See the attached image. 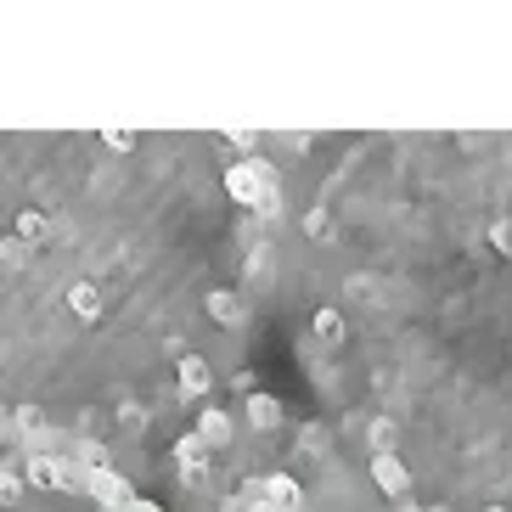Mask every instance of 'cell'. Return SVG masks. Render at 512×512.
<instances>
[{
    "mask_svg": "<svg viewBox=\"0 0 512 512\" xmlns=\"http://www.w3.org/2000/svg\"><path fill=\"white\" fill-rule=\"evenodd\" d=\"M490 512H501V507H490Z\"/></svg>",
    "mask_w": 512,
    "mask_h": 512,
    "instance_id": "20",
    "label": "cell"
},
{
    "mask_svg": "<svg viewBox=\"0 0 512 512\" xmlns=\"http://www.w3.org/2000/svg\"><path fill=\"white\" fill-rule=\"evenodd\" d=\"M209 316L226 321V327H237V321H242V299H237V293H209Z\"/></svg>",
    "mask_w": 512,
    "mask_h": 512,
    "instance_id": "11",
    "label": "cell"
},
{
    "mask_svg": "<svg viewBox=\"0 0 512 512\" xmlns=\"http://www.w3.org/2000/svg\"><path fill=\"white\" fill-rule=\"evenodd\" d=\"M0 259H6V265H23V259H29V248H23V242H0Z\"/></svg>",
    "mask_w": 512,
    "mask_h": 512,
    "instance_id": "16",
    "label": "cell"
},
{
    "mask_svg": "<svg viewBox=\"0 0 512 512\" xmlns=\"http://www.w3.org/2000/svg\"><path fill=\"white\" fill-rule=\"evenodd\" d=\"M85 490H91V501H96V507H107V512L130 507V479H124L119 467H107V473H85Z\"/></svg>",
    "mask_w": 512,
    "mask_h": 512,
    "instance_id": "4",
    "label": "cell"
},
{
    "mask_svg": "<svg viewBox=\"0 0 512 512\" xmlns=\"http://www.w3.org/2000/svg\"><path fill=\"white\" fill-rule=\"evenodd\" d=\"M29 484H40V490H85V467L62 462V456H29Z\"/></svg>",
    "mask_w": 512,
    "mask_h": 512,
    "instance_id": "2",
    "label": "cell"
},
{
    "mask_svg": "<svg viewBox=\"0 0 512 512\" xmlns=\"http://www.w3.org/2000/svg\"><path fill=\"white\" fill-rule=\"evenodd\" d=\"M107 147H119V152H130V147H136V136H124V130H107Z\"/></svg>",
    "mask_w": 512,
    "mask_h": 512,
    "instance_id": "17",
    "label": "cell"
},
{
    "mask_svg": "<svg viewBox=\"0 0 512 512\" xmlns=\"http://www.w3.org/2000/svg\"><path fill=\"white\" fill-rule=\"evenodd\" d=\"M226 192L237 197L242 209H259V214H276L282 192H276V169L265 158H242V164L226 169Z\"/></svg>",
    "mask_w": 512,
    "mask_h": 512,
    "instance_id": "1",
    "label": "cell"
},
{
    "mask_svg": "<svg viewBox=\"0 0 512 512\" xmlns=\"http://www.w3.org/2000/svg\"><path fill=\"white\" fill-rule=\"evenodd\" d=\"M175 467H181L186 479H203V473H209V445L197 434H186L181 445H175Z\"/></svg>",
    "mask_w": 512,
    "mask_h": 512,
    "instance_id": "6",
    "label": "cell"
},
{
    "mask_svg": "<svg viewBox=\"0 0 512 512\" xmlns=\"http://www.w3.org/2000/svg\"><path fill=\"white\" fill-rule=\"evenodd\" d=\"M372 456H394V422H372Z\"/></svg>",
    "mask_w": 512,
    "mask_h": 512,
    "instance_id": "13",
    "label": "cell"
},
{
    "mask_svg": "<svg viewBox=\"0 0 512 512\" xmlns=\"http://www.w3.org/2000/svg\"><path fill=\"white\" fill-rule=\"evenodd\" d=\"M181 389L186 394H209L214 389V366L203 355H181Z\"/></svg>",
    "mask_w": 512,
    "mask_h": 512,
    "instance_id": "8",
    "label": "cell"
},
{
    "mask_svg": "<svg viewBox=\"0 0 512 512\" xmlns=\"http://www.w3.org/2000/svg\"><path fill=\"white\" fill-rule=\"evenodd\" d=\"M17 496H23V479H17L12 467H0V507H12Z\"/></svg>",
    "mask_w": 512,
    "mask_h": 512,
    "instance_id": "14",
    "label": "cell"
},
{
    "mask_svg": "<svg viewBox=\"0 0 512 512\" xmlns=\"http://www.w3.org/2000/svg\"><path fill=\"white\" fill-rule=\"evenodd\" d=\"M372 479H377L383 496H406V490H411V473H406L400 456H372Z\"/></svg>",
    "mask_w": 512,
    "mask_h": 512,
    "instance_id": "5",
    "label": "cell"
},
{
    "mask_svg": "<svg viewBox=\"0 0 512 512\" xmlns=\"http://www.w3.org/2000/svg\"><path fill=\"white\" fill-rule=\"evenodd\" d=\"M316 332H321V338H338V332H344V316H338V310H321V316H316Z\"/></svg>",
    "mask_w": 512,
    "mask_h": 512,
    "instance_id": "15",
    "label": "cell"
},
{
    "mask_svg": "<svg viewBox=\"0 0 512 512\" xmlns=\"http://www.w3.org/2000/svg\"><path fill=\"white\" fill-rule=\"evenodd\" d=\"M40 237H46V214L23 209V214H17V242H23V248H29V242H40Z\"/></svg>",
    "mask_w": 512,
    "mask_h": 512,
    "instance_id": "12",
    "label": "cell"
},
{
    "mask_svg": "<svg viewBox=\"0 0 512 512\" xmlns=\"http://www.w3.org/2000/svg\"><path fill=\"white\" fill-rule=\"evenodd\" d=\"M248 428H259V434L282 428V406H276L271 394H248Z\"/></svg>",
    "mask_w": 512,
    "mask_h": 512,
    "instance_id": "7",
    "label": "cell"
},
{
    "mask_svg": "<svg viewBox=\"0 0 512 512\" xmlns=\"http://www.w3.org/2000/svg\"><path fill=\"white\" fill-rule=\"evenodd\" d=\"M0 439H6V422H0Z\"/></svg>",
    "mask_w": 512,
    "mask_h": 512,
    "instance_id": "19",
    "label": "cell"
},
{
    "mask_svg": "<svg viewBox=\"0 0 512 512\" xmlns=\"http://www.w3.org/2000/svg\"><path fill=\"white\" fill-rule=\"evenodd\" d=\"M197 439H203L209 451H214V445H226V439H231V417H226V411H203V417H197Z\"/></svg>",
    "mask_w": 512,
    "mask_h": 512,
    "instance_id": "9",
    "label": "cell"
},
{
    "mask_svg": "<svg viewBox=\"0 0 512 512\" xmlns=\"http://www.w3.org/2000/svg\"><path fill=\"white\" fill-rule=\"evenodd\" d=\"M124 512H164V507H158V501H141V496H130V507H124Z\"/></svg>",
    "mask_w": 512,
    "mask_h": 512,
    "instance_id": "18",
    "label": "cell"
},
{
    "mask_svg": "<svg viewBox=\"0 0 512 512\" xmlns=\"http://www.w3.org/2000/svg\"><path fill=\"white\" fill-rule=\"evenodd\" d=\"M254 501L265 512H299L304 490H299V479H293V473H271V479L254 484Z\"/></svg>",
    "mask_w": 512,
    "mask_h": 512,
    "instance_id": "3",
    "label": "cell"
},
{
    "mask_svg": "<svg viewBox=\"0 0 512 512\" xmlns=\"http://www.w3.org/2000/svg\"><path fill=\"white\" fill-rule=\"evenodd\" d=\"M68 304H74V310H79V316H85V321H96V316H102V293H96L91 282L68 287Z\"/></svg>",
    "mask_w": 512,
    "mask_h": 512,
    "instance_id": "10",
    "label": "cell"
}]
</instances>
